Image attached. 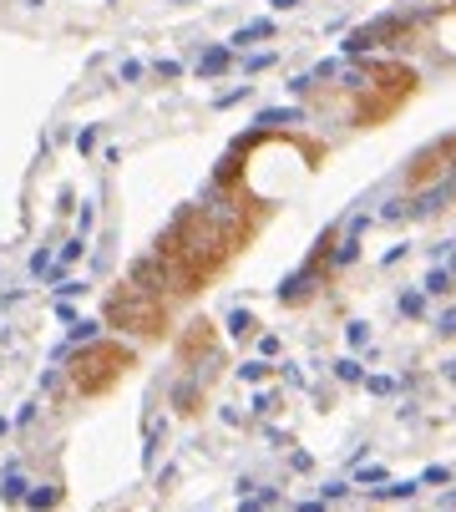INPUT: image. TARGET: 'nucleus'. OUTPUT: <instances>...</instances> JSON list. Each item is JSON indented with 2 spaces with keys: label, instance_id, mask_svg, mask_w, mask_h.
I'll return each instance as SVG.
<instances>
[{
  "label": "nucleus",
  "instance_id": "1",
  "mask_svg": "<svg viewBox=\"0 0 456 512\" xmlns=\"http://www.w3.org/2000/svg\"><path fill=\"white\" fill-rule=\"evenodd\" d=\"M456 193V178H446V183H436V188H426V193L410 203V213H416V219H426V213H436V208H446V198Z\"/></svg>",
  "mask_w": 456,
  "mask_h": 512
},
{
  "label": "nucleus",
  "instance_id": "2",
  "mask_svg": "<svg viewBox=\"0 0 456 512\" xmlns=\"http://www.w3.org/2000/svg\"><path fill=\"white\" fill-rule=\"evenodd\" d=\"M264 36H274V20L264 15V20H249L244 31H233V41H228V51H249L254 41H264Z\"/></svg>",
  "mask_w": 456,
  "mask_h": 512
},
{
  "label": "nucleus",
  "instance_id": "3",
  "mask_svg": "<svg viewBox=\"0 0 456 512\" xmlns=\"http://www.w3.org/2000/svg\"><path fill=\"white\" fill-rule=\"evenodd\" d=\"M228 61H233L228 46H208V51L198 56V76H219V71H228Z\"/></svg>",
  "mask_w": 456,
  "mask_h": 512
},
{
  "label": "nucleus",
  "instance_id": "4",
  "mask_svg": "<svg viewBox=\"0 0 456 512\" xmlns=\"http://www.w3.org/2000/svg\"><path fill=\"white\" fill-rule=\"evenodd\" d=\"M97 330H102V325H97V319H76V325H71V335H67V345H61V350H56V360H61V355H67L71 345H86V340H97Z\"/></svg>",
  "mask_w": 456,
  "mask_h": 512
},
{
  "label": "nucleus",
  "instance_id": "5",
  "mask_svg": "<svg viewBox=\"0 0 456 512\" xmlns=\"http://www.w3.org/2000/svg\"><path fill=\"white\" fill-rule=\"evenodd\" d=\"M258 122L264 127H284V122H304L299 106H269V112H258Z\"/></svg>",
  "mask_w": 456,
  "mask_h": 512
},
{
  "label": "nucleus",
  "instance_id": "6",
  "mask_svg": "<svg viewBox=\"0 0 456 512\" xmlns=\"http://www.w3.org/2000/svg\"><path fill=\"white\" fill-rule=\"evenodd\" d=\"M335 375L345 380V386H355V380H365V366H360L355 355H340V360H335Z\"/></svg>",
  "mask_w": 456,
  "mask_h": 512
},
{
  "label": "nucleus",
  "instance_id": "7",
  "mask_svg": "<svg viewBox=\"0 0 456 512\" xmlns=\"http://www.w3.org/2000/svg\"><path fill=\"white\" fill-rule=\"evenodd\" d=\"M304 289H315V274H294V279L279 284V300H299Z\"/></svg>",
  "mask_w": 456,
  "mask_h": 512
},
{
  "label": "nucleus",
  "instance_id": "8",
  "mask_svg": "<svg viewBox=\"0 0 456 512\" xmlns=\"http://www.w3.org/2000/svg\"><path fill=\"white\" fill-rule=\"evenodd\" d=\"M451 284H456V279H451V269H431L426 279H421V289H426V294H446Z\"/></svg>",
  "mask_w": 456,
  "mask_h": 512
},
{
  "label": "nucleus",
  "instance_id": "9",
  "mask_svg": "<svg viewBox=\"0 0 456 512\" xmlns=\"http://www.w3.org/2000/svg\"><path fill=\"white\" fill-rule=\"evenodd\" d=\"M365 391H371V396H396L401 380L396 375H365Z\"/></svg>",
  "mask_w": 456,
  "mask_h": 512
},
{
  "label": "nucleus",
  "instance_id": "10",
  "mask_svg": "<svg viewBox=\"0 0 456 512\" xmlns=\"http://www.w3.org/2000/svg\"><path fill=\"white\" fill-rule=\"evenodd\" d=\"M0 492H6V502H20V497H31V492H26V477H20L15 466L6 472V487H0Z\"/></svg>",
  "mask_w": 456,
  "mask_h": 512
},
{
  "label": "nucleus",
  "instance_id": "11",
  "mask_svg": "<svg viewBox=\"0 0 456 512\" xmlns=\"http://www.w3.org/2000/svg\"><path fill=\"white\" fill-rule=\"evenodd\" d=\"M26 507H31V512H51V507H56V487H36V492L26 497Z\"/></svg>",
  "mask_w": 456,
  "mask_h": 512
},
{
  "label": "nucleus",
  "instance_id": "12",
  "mask_svg": "<svg viewBox=\"0 0 456 512\" xmlns=\"http://www.w3.org/2000/svg\"><path fill=\"white\" fill-rule=\"evenodd\" d=\"M360 259V233H345V244L335 249V264H355Z\"/></svg>",
  "mask_w": 456,
  "mask_h": 512
},
{
  "label": "nucleus",
  "instance_id": "13",
  "mask_svg": "<svg viewBox=\"0 0 456 512\" xmlns=\"http://www.w3.org/2000/svg\"><path fill=\"white\" fill-rule=\"evenodd\" d=\"M416 487H421V482H390V487H375V497H396V502H406V497H416Z\"/></svg>",
  "mask_w": 456,
  "mask_h": 512
},
{
  "label": "nucleus",
  "instance_id": "14",
  "mask_svg": "<svg viewBox=\"0 0 456 512\" xmlns=\"http://www.w3.org/2000/svg\"><path fill=\"white\" fill-rule=\"evenodd\" d=\"M401 314L421 319V314H426V294H416V289H410V294H401Z\"/></svg>",
  "mask_w": 456,
  "mask_h": 512
},
{
  "label": "nucleus",
  "instance_id": "15",
  "mask_svg": "<svg viewBox=\"0 0 456 512\" xmlns=\"http://www.w3.org/2000/svg\"><path fill=\"white\" fill-rule=\"evenodd\" d=\"M249 330H254L249 310H233V314H228V335H249Z\"/></svg>",
  "mask_w": 456,
  "mask_h": 512
},
{
  "label": "nucleus",
  "instance_id": "16",
  "mask_svg": "<svg viewBox=\"0 0 456 512\" xmlns=\"http://www.w3.org/2000/svg\"><path fill=\"white\" fill-rule=\"evenodd\" d=\"M345 340H350V350H360L365 340H371V330H365L360 319H350V325H345Z\"/></svg>",
  "mask_w": 456,
  "mask_h": 512
},
{
  "label": "nucleus",
  "instance_id": "17",
  "mask_svg": "<svg viewBox=\"0 0 456 512\" xmlns=\"http://www.w3.org/2000/svg\"><path fill=\"white\" fill-rule=\"evenodd\" d=\"M51 269H56L51 249H36V254H31V274H51Z\"/></svg>",
  "mask_w": 456,
  "mask_h": 512
},
{
  "label": "nucleus",
  "instance_id": "18",
  "mask_svg": "<svg viewBox=\"0 0 456 512\" xmlns=\"http://www.w3.org/2000/svg\"><path fill=\"white\" fill-rule=\"evenodd\" d=\"M244 67H249V71H264V67H274V51H254V56L244 61Z\"/></svg>",
  "mask_w": 456,
  "mask_h": 512
},
{
  "label": "nucleus",
  "instance_id": "19",
  "mask_svg": "<svg viewBox=\"0 0 456 512\" xmlns=\"http://www.w3.org/2000/svg\"><path fill=\"white\" fill-rule=\"evenodd\" d=\"M421 482H426V487H441V482H451V472H446V466H426Z\"/></svg>",
  "mask_w": 456,
  "mask_h": 512
},
{
  "label": "nucleus",
  "instance_id": "20",
  "mask_svg": "<svg viewBox=\"0 0 456 512\" xmlns=\"http://www.w3.org/2000/svg\"><path fill=\"white\" fill-rule=\"evenodd\" d=\"M244 97H249V87H233V92H219L213 102H219V106H233V102H244Z\"/></svg>",
  "mask_w": 456,
  "mask_h": 512
},
{
  "label": "nucleus",
  "instance_id": "21",
  "mask_svg": "<svg viewBox=\"0 0 456 512\" xmlns=\"http://www.w3.org/2000/svg\"><path fill=\"white\" fill-rule=\"evenodd\" d=\"M436 330H441V335H456V310H441V314H436Z\"/></svg>",
  "mask_w": 456,
  "mask_h": 512
},
{
  "label": "nucleus",
  "instance_id": "22",
  "mask_svg": "<svg viewBox=\"0 0 456 512\" xmlns=\"http://www.w3.org/2000/svg\"><path fill=\"white\" fill-rule=\"evenodd\" d=\"M81 289H86L81 279H61V284H56V294H61V300H71V294H81Z\"/></svg>",
  "mask_w": 456,
  "mask_h": 512
},
{
  "label": "nucleus",
  "instance_id": "23",
  "mask_svg": "<svg viewBox=\"0 0 456 512\" xmlns=\"http://www.w3.org/2000/svg\"><path fill=\"white\" fill-rule=\"evenodd\" d=\"M76 147H81V153H92V147H97V127H86V132L76 137Z\"/></svg>",
  "mask_w": 456,
  "mask_h": 512
},
{
  "label": "nucleus",
  "instance_id": "24",
  "mask_svg": "<svg viewBox=\"0 0 456 512\" xmlns=\"http://www.w3.org/2000/svg\"><path fill=\"white\" fill-rule=\"evenodd\" d=\"M142 76V61H122V81H137Z\"/></svg>",
  "mask_w": 456,
  "mask_h": 512
},
{
  "label": "nucleus",
  "instance_id": "25",
  "mask_svg": "<svg viewBox=\"0 0 456 512\" xmlns=\"http://www.w3.org/2000/svg\"><path fill=\"white\" fill-rule=\"evenodd\" d=\"M385 472H380V466H360V472H355V482H380Z\"/></svg>",
  "mask_w": 456,
  "mask_h": 512
},
{
  "label": "nucleus",
  "instance_id": "26",
  "mask_svg": "<svg viewBox=\"0 0 456 512\" xmlns=\"http://www.w3.org/2000/svg\"><path fill=\"white\" fill-rule=\"evenodd\" d=\"M238 375H244V380H264V366H258V360H249V366L238 371Z\"/></svg>",
  "mask_w": 456,
  "mask_h": 512
},
{
  "label": "nucleus",
  "instance_id": "27",
  "mask_svg": "<svg viewBox=\"0 0 456 512\" xmlns=\"http://www.w3.org/2000/svg\"><path fill=\"white\" fill-rule=\"evenodd\" d=\"M269 6H274V11H294V6H299V0H269Z\"/></svg>",
  "mask_w": 456,
  "mask_h": 512
},
{
  "label": "nucleus",
  "instance_id": "28",
  "mask_svg": "<svg viewBox=\"0 0 456 512\" xmlns=\"http://www.w3.org/2000/svg\"><path fill=\"white\" fill-rule=\"evenodd\" d=\"M299 512H324V502H299Z\"/></svg>",
  "mask_w": 456,
  "mask_h": 512
},
{
  "label": "nucleus",
  "instance_id": "29",
  "mask_svg": "<svg viewBox=\"0 0 456 512\" xmlns=\"http://www.w3.org/2000/svg\"><path fill=\"white\" fill-rule=\"evenodd\" d=\"M446 380H456V360H451V366H446Z\"/></svg>",
  "mask_w": 456,
  "mask_h": 512
}]
</instances>
